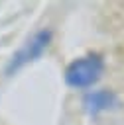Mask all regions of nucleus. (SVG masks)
Listing matches in <instances>:
<instances>
[{"label": "nucleus", "instance_id": "1", "mask_svg": "<svg viewBox=\"0 0 124 125\" xmlns=\"http://www.w3.org/2000/svg\"><path fill=\"white\" fill-rule=\"evenodd\" d=\"M104 72V59L98 53H89L71 61L65 68V82L71 88H93Z\"/></svg>", "mask_w": 124, "mask_h": 125}, {"label": "nucleus", "instance_id": "3", "mask_svg": "<svg viewBox=\"0 0 124 125\" xmlns=\"http://www.w3.org/2000/svg\"><path fill=\"white\" fill-rule=\"evenodd\" d=\"M85 109L89 113H100L116 105V94L112 90H89L83 98Z\"/></svg>", "mask_w": 124, "mask_h": 125}, {"label": "nucleus", "instance_id": "2", "mask_svg": "<svg viewBox=\"0 0 124 125\" xmlns=\"http://www.w3.org/2000/svg\"><path fill=\"white\" fill-rule=\"evenodd\" d=\"M51 37H53L51 29H39V31L31 33V35L24 41V45L12 55V59H10V62H8V66H6V72H8V74H14L16 70L24 68L28 62L39 59V57L43 55V51L49 47Z\"/></svg>", "mask_w": 124, "mask_h": 125}]
</instances>
